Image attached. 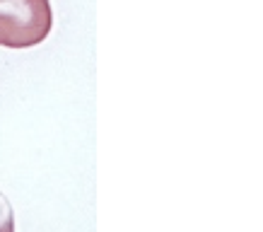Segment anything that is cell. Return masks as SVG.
I'll return each instance as SVG.
<instances>
[{
  "mask_svg": "<svg viewBox=\"0 0 263 232\" xmlns=\"http://www.w3.org/2000/svg\"><path fill=\"white\" fill-rule=\"evenodd\" d=\"M0 232H15V213L3 191H0Z\"/></svg>",
  "mask_w": 263,
  "mask_h": 232,
  "instance_id": "obj_2",
  "label": "cell"
},
{
  "mask_svg": "<svg viewBox=\"0 0 263 232\" xmlns=\"http://www.w3.org/2000/svg\"><path fill=\"white\" fill-rule=\"evenodd\" d=\"M53 10L48 0H0V46L29 48L48 37Z\"/></svg>",
  "mask_w": 263,
  "mask_h": 232,
  "instance_id": "obj_1",
  "label": "cell"
}]
</instances>
